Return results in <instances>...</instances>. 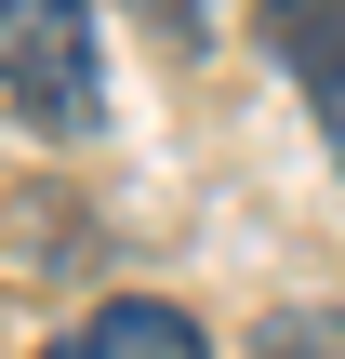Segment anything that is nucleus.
I'll return each mask as SVG.
<instances>
[{"mask_svg": "<svg viewBox=\"0 0 345 359\" xmlns=\"http://www.w3.org/2000/svg\"><path fill=\"white\" fill-rule=\"evenodd\" d=\"M253 13H266L279 67L306 80V107H319V147H332V173H345V0H253Z\"/></svg>", "mask_w": 345, "mask_h": 359, "instance_id": "2", "label": "nucleus"}, {"mask_svg": "<svg viewBox=\"0 0 345 359\" xmlns=\"http://www.w3.org/2000/svg\"><path fill=\"white\" fill-rule=\"evenodd\" d=\"M146 13H160V27H173V40H186V53H199V40H213V13H199V0H146Z\"/></svg>", "mask_w": 345, "mask_h": 359, "instance_id": "5", "label": "nucleus"}, {"mask_svg": "<svg viewBox=\"0 0 345 359\" xmlns=\"http://www.w3.org/2000/svg\"><path fill=\"white\" fill-rule=\"evenodd\" d=\"M253 359H345V306H279V320H253Z\"/></svg>", "mask_w": 345, "mask_h": 359, "instance_id": "4", "label": "nucleus"}, {"mask_svg": "<svg viewBox=\"0 0 345 359\" xmlns=\"http://www.w3.org/2000/svg\"><path fill=\"white\" fill-rule=\"evenodd\" d=\"M0 107L53 147L106 133V53H93V0H0Z\"/></svg>", "mask_w": 345, "mask_h": 359, "instance_id": "1", "label": "nucleus"}, {"mask_svg": "<svg viewBox=\"0 0 345 359\" xmlns=\"http://www.w3.org/2000/svg\"><path fill=\"white\" fill-rule=\"evenodd\" d=\"M40 359H213V346H199V320H186V306H160V293H120V306H93L80 333H53Z\"/></svg>", "mask_w": 345, "mask_h": 359, "instance_id": "3", "label": "nucleus"}]
</instances>
